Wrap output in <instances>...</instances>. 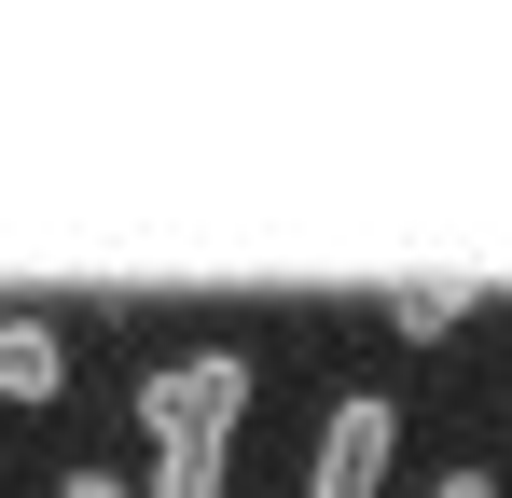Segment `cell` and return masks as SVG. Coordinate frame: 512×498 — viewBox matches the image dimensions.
I'll use <instances>...</instances> for the list:
<instances>
[{"label": "cell", "instance_id": "obj_7", "mask_svg": "<svg viewBox=\"0 0 512 498\" xmlns=\"http://www.w3.org/2000/svg\"><path fill=\"white\" fill-rule=\"evenodd\" d=\"M56 498H139V485H125V471H97V457H84V471H56Z\"/></svg>", "mask_w": 512, "mask_h": 498}, {"label": "cell", "instance_id": "obj_4", "mask_svg": "<svg viewBox=\"0 0 512 498\" xmlns=\"http://www.w3.org/2000/svg\"><path fill=\"white\" fill-rule=\"evenodd\" d=\"M485 319V277H402V291H388V332H402V346H443V332H471Z\"/></svg>", "mask_w": 512, "mask_h": 498}, {"label": "cell", "instance_id": "obj_6", "mask_svg": "<svg viewBox=\"0 0 512 498\" xmlns=\"http://www.w3.org/2000/svg\"><path fill=\"white\" fill-rule=\"evenodd\" d=\"M429 498H499V471H485V457H457V471H429Z\"/></svg>", "mask_w": 512, "mask_h": 498}, {"label": "cell", "instance_id": "obj_3", "mask_svg": "<svg viewBox=\"0 0 512 498\" xmlns=\"http://www.w3.org/2000/svg\"><path fill=\"white\" fill-rule=\"evenodd\" d=\"M70 388V332L56 319H0V415H42Z\"/></svg>", "mask_w": 512, "mask_h": 498}, {"label": "cell", "instance_id": "obj_1", "mask_svg": "<svg viewBox=\"0 0 512 498\" xmlns=\"http://www.w3.org/2000/svg\"><path fill=\"white\" fill-rule=\"evenodd\" d=\"M250 402H263V360H250V346H180V360L139 374V429H153V457H167V443H236Z\"/></svg>", "mask_w": 512, "mask_h": 498}, {"label": "cell", "instance_id": "obj_2", "mask_svg": "<svg viewBox=\"0 0 512 498\" xmlns=\"http://www.w3.org/2000/svg\"><path fill=\"white\" fill-rule=\"evenodd\" d=\"M388 471H402V402H388V388H346V402L305 429V485L291 498H388Z\"/></svg>", "mask_w": 512, "mask_h": 498}, {"label": "cell", "instance_id": "obj_5", "mask_svg": "<svg viewBox=\"0 0 512 498\" xmlns=\"http://www.w3.org/2000/svg\"><path fill=\"white\" fill-rule=\"evenodd\" d=\"M139 498H236V443H167L139 471Z\"/></svg>", "mask_w": 512, "mask_h": 498}]
</instances>
